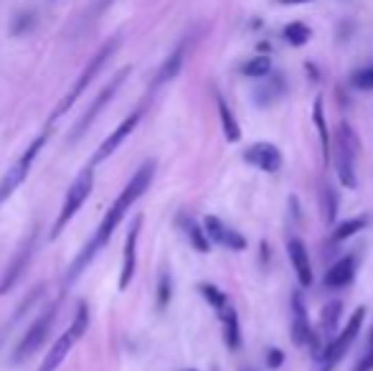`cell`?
Here are the masks:
<instances>
[{"label": "cell", "mask_w": 373, "mask_h": 371, "mask_svg": "<svg viewBox=\"0 0 373 371\" xmlns=\"http://www.w3.org/2000/svg\"><path fill=\"white\" fill-rule=\"evenodd\" d=\"M152 176H155V161H145L140 168L135 170L133 178L127 181V186H124L122 191H120L117 201L109 206V211L104 214V219L100 221V227H97L94 236H91L89 242L84 245L82 252L76 254L74 262L69 265L67 282H74V280H79V275H82V272L89 267L91 260H94V257H97V254L104 249V245H107L109 239H112V234H115L117 227H120V221L124 219L127 209H130V206H133V203L137 201V199H140V196L150 188V183H152Z\"/></svg>", "instance_id": "obj_1"}, {"label": "cell", "mask_w": 373, "mask_h": 371, "mask_svg": "<svg viewBox=\"0 0 373 371\" xmlns=\"http://www.w3.org/2000/svg\"><path fill=\"white\" fill-rule=\"evenodd\" d=\"M120 49V36H112V38H107V41L102 43L100 49H97V54L89 59V64L84 67V71L79 74V79H76L74 85H71V89H69L67 94H64V100L58 102L56 104V110L51 112V120H56V117H61V115H67L71 107H74V102L79 100L84 94V89L97 79V74H100L102 69H104V64L109 61V56L115 54V51Z\"/></svg>", "instance_id": "obj_2"}, {"label": "cell", "mask_w": 373, "mask_h": 371, "mask_svg": "<svg viewBox=\"0 0 373 371\" xmlns=\"http://www.w3.org/2000/svg\"><path fill=\"white\" fill-rule=\"evenodd\" d=\"M87 328H89V305L82 300V303L76 305V315H74V321H71V326L56 338V344L51 346V351L46 354V359H43V363L38 366V371H56L58 366L64 363V359L69 356L71 346L87 333Z\"/></svg>", "instance_id": "obj_3"}, {"label": "cell", "mask_w": 373, "mask_h": 371, "mask_svg": "<svg viewBox=\"0 0 373 371\" xmlns=\"http://www.w3.org/2000/svg\"><path fill=\"white\" fill-rule=\"evenodd\" d=\"M91 188H94V170L84 168L82 173L74 178V183L69 186L67 199H64V206H61L56 221H54V229H51V239H56V236L69 227V221L74 219L76 214H79V209L84 206V201L89 199Z\"/></svg>", "instance_id": "obj_4"}, {"label": "cell", "mask_w": 373, "mask_h": 371, "mask_svg": "<svg viewBox=\"0 0 373 371\" xmlns=\"http://www.w3.org/2000/svg\"><path fill=\"white\" fill-rule=\"evenodd\" d=\"M127 76H130V67L120 69V71H117V74L112 76V79H109L107 87H104V89H102V92L97 94V97H94V102H91L89 107H87V112L82 115V120H79V122L74 125V130L69 133V137H67L69 145L79 143V140H82V137L87 135V130H89V127L94 125V120L100 117L102 110H104V107L109 104V100H112V97H115V94L120 92V87L124 85V79H127Z\"/></svg>", "instance_id": "obj_5"}, {"label": "cell", "mask_w": 373, "mask_h": 371, "mask_svg": "<svg viewBox=\"0 0 373 371\" xmlns=\"http://www.w3.org/2000/svg\"><path fill=\"white\" fill-rule=\"evenodd\" d=\"M46 140H49V130L46 133H41V135L36 137L34 143L28 145L23 150V155L18 158L13 166L8 168V173L3 176V181H0V206L8 201L10 196L16 194L18 188H21V183H23L25 178H28V170H31V166H34L36 155L43 150V145H46Z\"/></svg>", "instance_id": "obj_6"}, {"label": "cell", "mask_w": 373, "mask_h": 371, "mask_svg": "<svg viewBox=\"0 0 373 371\" xmlns=\"http://www.w3.org/2000/svg\"><path fill=\"white\" fill-rule=\"evenodd\" d=\"M56 311H58V303H51L49 308H46V311H43L34 323H31V328L23 333V338H21V344H18L16 351H13V359H10V361L13 363L28 361V359H31V356L43 346V341H46L49 333H51V326H54Z\"/></svg>", "instance_id": "obj_7"}, {"label": "cell", "mask_w": 373, "mask_h": 371, "mask_svg": "<svg viewBox=\"0 0 373 371\" xmlns=\"http://www.w3.org/2000/svg\"><path fill=\"white\" fill-rule=\"evenodd\" d=\"M36 249H38V224L25 234V239L21 242V247L16 249V254L10 257L8 267H5L3 278H0V295H8L10 290L21 282V278L25 275L28 265H31V260H34Z\"/></svg>", "instance_id": "obj_8"}, {"label": "cell", "mask_w": 373, "mask_h": 371, "mask_svg": "<svg viewBox=\"0 0 373 371\" xmlns=\"http://www.w3.org/2000/svg\"><path fill=\"white\" fill-rule=\"evenodd\" d=\"M363 318H365V308H358V311L350 315V321L346 323V328L340 330L338 336L323 348V356H320V363H323V366H320V371H332L340 363V359L348 354L353 341H356L358 333H361Z\"/></svg>", "instance_id": "obj_9"}, {"label": "cell", "mask_w": 373, "mask_h": 371, "mask_svg": "<svg viewBox=\"0 0 373 371\" xmlns=\"http://www.w3.org/2000/svg\"><path fill=\"white\" fill-rule=\"evenodd\" d=\"M335 163H338V178L346 188H356V137L350 133L348 122H340L338 130V153H335Z\"/></svg>", "instance_id": "obj_10"}, {"label": "cell", "mask_w": 373, "mask_h": 371, "mask_svg": "<svg viewBox=\"0 0 373 371\" xmlns=\"http://www.w3.org/2000/svg\"><path fill=\"white\" fill-rule=\"evenodd\" d=\"M140 120H142V107H137V110L130 112V115H127V117H124L122 122L117 125L115 133H112V135H109L107 140L102 143V148H100V150H97V155L91 158V163H102V161H107L109 155H112V153H115L117 148H120V145H122L124 140H127V137L133 135L135 130H137V125H140Z\"/></svg>", "instance_id": "obj_11"}, {"label": "cell", "mask_w": 373, "mask_h": 371, "mask_svg": "<svg viewBox=\"0 0 373 371\" xmlns=\"http://www.w3.org/2000/svg\"><path fill=\"white\" fill-rule=\"evenodd\" d=\"M244 161L264 173H277L282 168V150L272 143H254L244 150Z\"/></svg>", "instance_id": "obj_12"}, {"label": "cell", "mask_w": 373, "mask_h": 371, "mask_svg": "<svg viewBox=\"0 0 373 371\" xmlns=\"http://www.w3.org/2000/svg\"><path fill=\"white\" fill-rule=\"evenodd\" d=\"M203 229H206L208 239H214L216 245L226 247V249H231V252L247 249V239H244L236 229L226 227L218 216H206V219H203Z\"/></svg>", "instance_id": "obj_13"}, {"label": "cell", "mask_w": 373, "mask_h": 371, "mask_svg": "<svg viewBox=\"0 0 373 371\" xmlns=\"http://www.w3.org/2000/svg\"><path fill=\"white\" fill-rule=\"evenodd\" d=\"M142 227V216L130 224V232H127V239H124V262H122V272H120V290H127L130 282L135 278V267H137V234H140Z\"/></svg>", "instance_id": "obj_14"}, {"label": "cell", "mask_w": 373, "mask_h": 371, "mask_svg": "<svg viewBox=\"0 0 373 371\" xmlns=\"http://www.w3.org/2000/svg\"><path fill=\"white\" fill-rule=\"evenodd\" d=\"M287 254H290L292 267L297 272L299 285L302 287L313 285V265H310V252H307L305 242L297 239V236H290V239H287Z\"/></svg>", "instance_id": "obj_15"}, {"label": "cell", "mask_w": 373, "mask_h": 371, "mask_svg": "<svg viewBox=\"0 0 373 371\" xmlns=\"http://www.w3.org/2000/svg\"><path fill=\"white\" fill-rule=\"evenodd\" d=\"M313 336H315V333H313L310 321H307L302 293H292V341H295L297 346H307Z\"/></svg>", "instance_id": "obj_16"}, {"label": "cell", "mask_w": 373, "mask_h": 371, "mask_svg": "<svg viewBox=\"0 0 373 371\" xmlns=\"http://www.w3.org/2000/svg\"><path fill=\"white\" fill-rule=\"evenodd\" d=\"M356 254H346V257H340L335 265H332L330 270L325 272V285L328 287H346L353 282V278H356Z\"/></svg>", "instance_id": "obj_17"}, {"label": "cell", "mask_w": 373, "mask_h": 371, "mask_svg": "<svg viewBox=\"0 0 373 371\" xmlns=\"http://www.w3.org/2000/svg\"><path fill=\"white\" fill-rule=\"evenodd\" d=\"M183 59H185V46H178V49L168 56L163 64H160L158 69V74H155V79H152V89H160L163 85H168V82H173L175 76L181 74V69H183Z\"/></svg>", "instance_id": "obj_18"}, {"label": "cell", "mask_w": 373, "mask_h": 371, "mask_svg": "<svg viewBox=\"0 0 373 371\" xmlns=\"http://www.w3.org/2000/svg\"><path fill=\"white\" fill-rule=\"evenodd\" d=\"M218 315H221V323H224V344L231 348V351H236V348L241 346L239 315H236V311H234V308H229V305H226Z\"/></svg>", "instance_id": "obj_19"}, {"label": "cell", "mask_w": 373, "mask_h": 371, "mask_svg": "<svg viewBox=\"0 0 373 371\" xmlns=\"http://www.w3.org/2000/svg\"><path fill=\"white\" fill-rule=\"evenodd\" d=\"M313 120H315L317 135H320V145H323V163L330 166V133H328V125H325V112H323V97L315 100V107H313Z\"/></svg>", "instance_id": "obj_20"}, {"label": "cell", "mask_w": 373, "mask_h": 371, "mask_svg": "<svg viewBox=\"0 0 373 371\" xmlns=\"http://www.w3.org/2000/svg\"><path fill=\"white\" fill-rule=\"evenodd\" d=\"M340 313H343V303L340 300H330V303L323 308V315H320V330H323L325 338H335L338 333V321H340Z\"/></svg>", "instance_id": "obj_21"}, {"label": "cell", "mask_w": 373, "mask_h": 371, "mask_svg": "<svg viewBox=\"0 0 373 371\" xmlns=\"http://www.w3.org/2000/svg\"><path fill=\"white\" fill-rule=\"evenodd\" d=\"M216 104H218V117H221V127H224V135L229 143H239L241 140V127L234 117V112L229 110V104H226L221 97H216Z\"/></svg>", "instance_id": "obj_22"}, {"label": "cell", "mask_w": 373, "mask_h": 371, "mask_svg": "<svg viewBox=\"0 0 373 371\" xmlns=\"http://www.w3.org/2000/svg\"><path fill=\"white\" fill-rule=\"evenodd\" d=\"M183 221V227H185V234H188V239H191V245L196 252L201 254H206L208 252V234H206V229L199 227L193 219H185V216H181Z\"/></svg>", "instance_id": "obj_23"}, {"label": "cell", "mask_w": 373, "mask_h": 371, "mask_svg": "<svg viewBox=\"0 0 373 371\" xmlns=\"http://www.w3.org/2000/svg\"><path fill=\"white\" fill-rule=\"evenodd\" d=\"M241 74L251 76V79L272 74V59L264 56V54H262V56H254V59H249L247 64H241Z\"/></svg>", "instance_id": "obj_24"}, {"label": "cell", "mask_w": 373, "mask_h": 371, "mask_svg": "<svg viewBox=\"0 0 373 371\" xmlns=\"http://www.w3.org/2000/svg\"><path fill=\"white\" fill-rule=\"evenodd\" d=\"M310 38H313V31H310L305 23L295 21V23L284 25V41L292 43V46H305Z\"/></svg>", "instance_id": "obj_25"}, {"label": "cell", "mask_w": 373, "mask_h": 371, "mask_svg": "<svg viewBox=\"0 0 373 371\" xmlns=\"http://www.w3.org/2000/svg\"><path fill=\"white\" fill-rule=\"evenodd\" d=\"M365 224H368V221H365V216H356V219H350V221H343V224L332 232L330 239H332V242H346V239H350L353 234H358L361 229H365Z\"/></svg>", "instance_id": "obj_26"}, {"label": "cell", "mask_w": 373, "mask_h": 371, "mask_svg": "<svg viewBox=\"0 0 373 371\" xmlns=\"http://www.w3.org/2000/svg\"><path fill=\"white\" fill-rule=\"evenodd\" d=\"M199 290H201V295L206 297V303L211 305L214 311L221 313L226 308V303H229V300H226V293H221V290H218L216 285H208V282H203Z\"/></svg>", "instance_id": "obj_27"}, {"label": "cell", "mask_w": 373, "mask_h": 371, "mask_svg": "<svg viewBox=\"0 0 373 371\" xmlns=\"http://www.w3.org/2000/svg\"><path fill=\"white\" fill-rule=\"evenodd\" d=\"M170 295H173V280H170V272L160 270V278H158V308L160 311H166L168 308Z\"/></svg>", "instance_id": "obj_28"}, {"label": "cell", "mask_w": 373, "mask_h": 371, "mask_svg": "<svg viewBox=\"0 0 373 371\" xmlns=\"http://www.w3.org/2000/svg\"><path fill=\"white\" fill-rule=\"evenodd\" d=\"M282 76H274L272 79V85L269 87H259L257 89V102L259 104H272L274 100H277V97H280V94H282Z\"/></svg>", "instance_id": "obj_29"}, {"label": "cell", "mask_w": 373, "mask_h": 371, "mask_svg": "<svg viewBox=\"0 0 373 371\" xmlns=\"http://www.w3.org/2000/svg\"><path fill=\"white\" fill-rule=\"evenodd\" d=\"M335 214H338V194L332 191L330 186L323 188V216L325 224H332L335 221Z\"/></svg>", "instance_id": "obj_30"}, {"label": "cell", "mask_w": 373, "mask_h": 371, "mask_svg": "<svg viewBox=\"0 0 373 371\" xmlns=\"http://www.w3.org/2000/svg\"><path fill=\"white\" fill-rule=\"evenodd\" d=\"M350 85L361 89V92H371L373 89V67H365V69H358L356 74L350 76Z\"/></svg>", "instance_id": "obj_31"}, {"label": "cell", "mask_w": 373, "mask_h": 371, "mask_svg": "<svg viewBox=\"0 0 373 371\" xmlns=\"http://www.w3.org/2000/svg\"><path fill=\"white\" fill-rule=\"evenodd\" d=\"M36 23V18H34V13H21V16L13 21V28H10V34H16V36H21V34H25L31 25Z\"/></svg>", "instance_id": "obj_32"}, {"label": "cell", "mask_w": 373, "mask_h": 371, "mask_svg": "<svg viewBox=\"0 0 373 371\" xmlns=\"http://www.w3.org/2000/svg\"><path fill=\"white\" fill-rule=\"evenodd\" d=\"M353 371H373V344L368 346V351L361 356V361L356 363V369Z\"/></svg>", "instance_id": "obj_33"}, {"label": "cell", "mask_w": 373, "mask_h": 371, "mask_svg": "<svg viewBox=\"0 0 373 371\" xmlns=\"http://www.w3.org/2000/svg\"><path fill=\"white\" fill-rule=\"evenodd\" d=\"M282 363H284V354L280 348H272V351L267 354V366H269V369H280Z\"/></svg>", "instance_id": "obj_34"}, {"label": "cell", "mask_w": 373, "mask_h": 371, "mask_svg": "<svg viewBox=\"0 0 373 371\" xmlns=\"http://www.w3.org/2000/svg\"><path fill=\"white\" fill-rule=\"evenodd\" d=\"M280 5H305V3H313V0H277Z\"/></svg>", "instance_id": "obj_35"}, {"label": "cell", "mask_w": 373, "mask_h": 371, "mask_svg": "<svg viewBox=\"0 0 373 371\" xmlns=\"http://www.w3.org/2000/svg\"><path fill=\"white\" fill-rule=\"evenodd\" d=\"M371 344H373V328H371Z\"/></svg>", "instance_id": "obj_36"}, {"label": "cell", "mask_w": 373, "mask_h": 371, "mask_svg": "<svg viewBox=\"0 0 373 371\" xmlns=\"http://www.w3.org/2000/svg\"><path fill=\"white\" fill-rule=\"evenodd\" d=\"M185 371H196V369H185Z\"/></svg>", "instance_id": "obj_37"}]
</instances>
